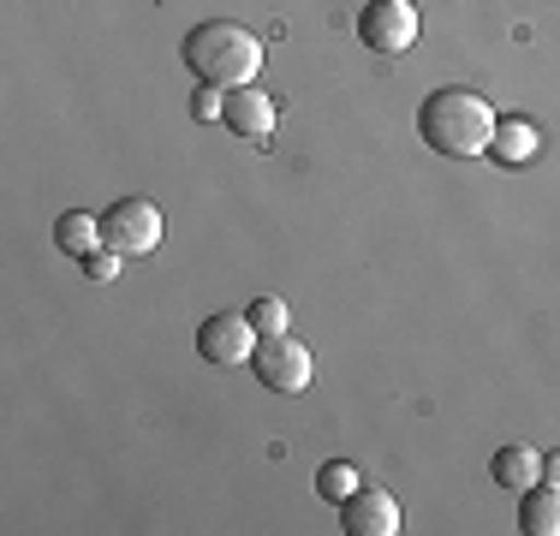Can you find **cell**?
<instances>
[{"instance_id": "30bf717a", "label": "cell", "mask_w": 560, "mask_h": 536, "mask_svg": "<svg viewBox=\"0 0 560 536\" xmlns=\"http://www.w3.org/2000/svg\"><path fill=\"white\" fill-rule=\"evenodd\" d=\"M55 245L66 250V257H78V263H84L90 250H102V245H108V238H102V214L66 209L60 221H55Z\"/></svg>"}, {"instance_id": "2e32d148", "label": "cell", "mask_w": 560, "mask_h": 536, "mask_svg": "<svg viewBox=\"0 0 560 536\" xmlns=\"http://www.w3.org/2000/svg\"><path fill=\"white\" fill-rule=\"evenodd\" d=\"M191 114L203 119V126H215V119L226 114V96H221L215 84H197V102H191Z\"/></svg>"}, {"instance_id": "5bb4252c", "label": "cell", "mask_w": 560, "mask_h": 536, "mask_svg": "<svg viewBox=\"0 0 560 536\" xmlns=\"http://www.w3.org/2000/svg\"><path fill=\"white\" fill-rule=\"evenodd\" d=\"M245 316H250V328H257V334H287V328H292V311L275 299V292L250 299V304H245Z\"/></svg>"}, {"instance_id": "277c9868", "label": "cell", "mask_w": 560, "mask_h": 536, "mask_svg": "<svg viewBox=\"0 0 560 536\" xmlns=\"http://www.w3.org/2000/svg\"><path fill=\"white\" fill-rule=\"evenodd\" d=\"M102 238L119 250V257H150L162 245V209L150 197H119V203L102 214Z\"/></svg>"}, {"instance_id": "9a60e30c", "label": "cell", "mask_w": 560, "mask_h": 536, "mask_svg": "<svg viewBox=\"0 0 560 536\" xmlns=\"http://www.w3.org/2000/svg\"><path fill=\"white\" fill-rule=\"evenodd\" d=\"M119 268H126V257H119L114 245H102V250H90V257H84V280H96V287H114Z\"/></svg>"}, {"instance_id": "8fae6325", "label": "cell", "mask_w": 560, "mask_h": 536, "mask_svg": "<svg viewBox=\"0 0 560 536\" xmlns=\"http://www.w3.org/2000/svg\"><path fill=\"white\" fill-rule=\"evenodd\" d=\"M537 150H542V138H537L530 119H501L495 143H489V155H495L501 167H525V161H537Z\"/></svg>"}, {"instance_id": "e0dca14e", "label": "cell", "mask_w": 560, "mask_h": 536, "mask_svg": "<svg viewBox=\"0 0 560 536\" xmlns=\"http://www.w3.org/2000/svg\"><path fill=\"white\" fill-rule=\"evenodd\" d=\"M542 477H549V482H560V453H549V459H542Z\"/></svg>"}, {"instance_id": "6da1fadb", "label": "cell", "mask_w": 560, "mask_h": 536, "mask_svg": "<svg viewBox=\"0 0 560 536\" xmlns=\"http://www.w3.org/2000/svg\"><path fill=\"white\" fill-rule=\"evenodd\" d=\"M495 126H501V114L489 107V96H477V90H465V84L430 90L423 107H418V138L430 143L435 155H447V161L489 155Z\"/></svg>"}, {"instance_id": "3957f363", "label": "cell", "mask_w": 560, "mask_h": 536, "mask_svg": "<svg viewBox=\"0 0 560 536\" xmlns=\"http://www.w3.org/2000/svg\"><path fill=\"white\" fill-rule=\"evenodd\" d=\"M250 370H257V382L269 387V394H304L316 375V358L304 340H292V334H262L257 352H250Z\"/></svg>"}, {"instance_id": "7c38bea8", "label": "cell", "mask_w": 560, "mask_h": 536, "mask_svg": "<svg viewBox=\"0 0 560 536\" xmlns=\"http://www.w3.org/2000/svg\"><path fill=\"white\" fill-rule=\"evenodd\" d=\"M489 477L501 482V489H530V482L542 477V453H530V447H501L495 459H489Z\"/></svg>"}, {"instance_id": "ba28073f", "label": "cell", "mask_w": 560, "mask_h": 536, "mask_svg": "<svg viewBox=\"0 0 560 536\" xmlns=\"http://www.w3.org/2000/svg\"><path fill=\"white\" fill-rule=\"evenodd\" d=\"M226 131L233 138H245V143H269L275 138V96H262L257 84H245V90H226Z\"/></svg>"}, {"instance_id": "8992f818", "label": "cell", "mask_w": 560, "mask_h": 536, "mask_svg": "<svg viewBox=\"0 0 560 536\" xmlns=\"http://www.w3.org/2000/svg\"><path fill=\"white\" fill-rule=\"evenodd\" d=\"M358 36L376 54H406L418 43V7H411V0H370V7L358 12Z\"/></svg>"}, {"instance_id": "5b68a950", "label": "cell", "mask_w": 560, "mask_h": 536, "mask_svg": "<svg viewBox=\"0 0 560 536\" xmlns=\"http://www.w3.org/2000/svg\"><path fill=\"white\" fill-rule=\"evenodd\" d=\"M257 340L262 334L250 328L245 311H215V316H203V328H197V352H203V364H215V370L250 364Z\"/></svg>"}, {"instance_id": "52a82bcc", "label": "cell", "mask_w": 560, "mask_h": 536, "mask_svg": "<svg viewBox=\"0 0 560 536\" xmlns=\"http://www.w3.org/2000/svg\"><path fill=\"white\" fill-rule=\"evenodd\" d=\"M340 531L346 536H394L399 531V501L388 489H370L364 482V489L340 506Z\"/></svg>"}, {"instance_id": "9c48e42d", "label": "cell", "mask_w": 560, "mask_h": 536, "mask_svg": "<svg viewBox=\"0 0 560 536\" xmlns=\"http://www.w3.org/2000/svg\"><path fill=\"white\" fill-rule=\"evenodd\" d=\"M518 531L525 536H560V482H530V489H518Z\"/></svg>"}, {"instance_id": "7a4b0ae2", "label": "cell", "mask_w": 560, "mask_h": 536, "mask_svg": "<svg viewBox=\"0 0 560 536\" xmlns=\"http://www.w3.org/2000/svg\"><path fill=\"white\" fill-rule=\"evenodd\" d=\"M185 66H191L197 84L245 90V84H257V72H262V43L233 19H203V24L185 31Z\"/></svg>"}, {"instance_id": "4fadbf2b", "label": "cell", "mask_w": 560, "mask_h": 536, "mask_svg": "<svg viewBox=\"0 0 560 536\" xmlns=\"http://www.w3.org/2000/svg\"><path fill=\"white\" fill-rule=\"evenodd\" d=\"M358 489H364V471H358L352 459H328L323 471H316V494H323V501H335V506H346Z\"/></svg>"}]
</instances>
